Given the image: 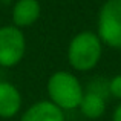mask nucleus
Listing matches in <instances>:
<instances>
[{"instance_id": "20e7f679", "label": "nucleus", "mask_w": 121, "mask_h": 121, "mask_svg": "<svg viewBox=\"0 0 121 121\" xmlns=\"http://www.w3.org/2000/svg\"><path fill=\"white\" fill-rule=\"evenodd\" d=\"M26 52V39L23 29L14 25L0 26V66L14 68L23 60Z\"/></svg>"}, {"instance_id": "0eeeda50", "label": "nucleus", "mask_w": 121, "mask_h": 121, "mask_svg": "<svg viewBox=\"0 0 121 121\" xmlns=\"http://www.w3.org/2000/svg\"><path fill=\"white\" fill-rule=\"evenodd\" d=\"M20 121H66L65 112L51 103L49 100H41L34 103L23 112Z\"/></svg>"}, {"instance_id": "423d86ee", "label": "nucleus", "mask_w": 121, "mask_h": 121, "mask_svg": "<svg viewBox=\"0 0 121 121\" xmlns=\"http://www.w3.org/2000/svg\"><path fill=\"white\" fill-rule=\"evenodd\" d=\"M41 15V5L39 0H17L12 8V25L20 29L29 28Z\"/></svg>"}, {"instance_id": "7ed1b4c3", "label": "nucleus", "mask_w": 121, "mask_h": 121, "mask_svg": "<svg viewBox=\"0 0 121 121\" xmlns=\"http://www.w3.org/2000/svg\"><path fill=\"white\" fill-rule=\"evenodd\" d=\"M97 35L112 49H121V0H106L98 12Z\"/></svg>"}, {"instance_id": "f03ea898", "label": "nucleus", "mask_w": 121, "mask_h": 121, "mask_svg": "<svg viewBox=\"0 0 121 121\" xmlns=\"http://www.w3.org/2000/svg\"><path fill=\"white\" fill-rule=\"evenodd\" d=\"M46 91L49 101L61 110L78 109L84 91L77 75L69 71H57L48 78Z\"/></svg>"}, {"instance_id": "39448f33", "label": "nucleus", "mask_w": 121, "mask_h": 121, "mask_svg": "<svg viewBox=\"0 0 121 121\" xmlns=\"http://www.w3.org/2000/svg\"><path fill=\"white\" fill-rule=\"evenodd\" d=\"M23 98L15 84L0 81V118H14L22 110Z\"/></svg>"}, {"instance_id": "f257e3e1", "label": "nucleus", "mask_w": 121, "mask_h": 121, "mask_svg": "<svg viewBox=\"0 0 121 121\" xmlns=\"http://www.w3.org/2000/svg\"><path fill=\"white\" fill-rule=\"evenodd\" d=\"M103 46L100 37L94 31L75 34L68 46V61L71 68L78 72L92 71L101 60Z\"/></svg>"}, {"instance_id": "9d476101", "label": "nucleus", "mask_w": 121, "mask_h": 121, "mask_svg": "<svg viewBox=\"0 0 121 121\" xmlns=\"http://www.w3.org/2000/svg\"><path fill=\"white\" fill-rule=\"evenodd\" d=\"M112 121H121V103L115 107V110H113V113H112Z\"/></svg>"}, {"instance_id": "6e6552de", "label": "nucleus", "mask_w": 121, "mask_h": 121, "mask_svg": "<svg viewBox=\"0 0 121 121\" xmlns=\"http://www.w3.org/2000/svg\"><path fill=\"white\" fill-rule=\"evenodd\" d=\"M78 109L86 118H91V120L101 118L106 112V98L100 92H94V91L84 92Z\"/></svg>"}, {"instance_id": "1a4fd4ad", "label": "nucleus", "mask_w": 121, "mask_h": 121, "mask_svg": "<svg viewBox=\"0 0 121 121\" xmlns=\"http://www.w3.org/2000/svg\"><path fill=\"white\" fill-rule=\"evenodd\" d=\"M107 91H109V94L112 95L113 98H117V100L121 101V74L110 78L109 84H107Z\"/></svg>"}]
</instances>
